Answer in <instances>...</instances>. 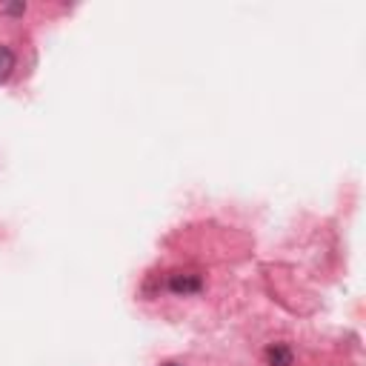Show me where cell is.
I'll return each instance as SVG.
<instances>
[{"label":"cell","instance_id":"1","mask_svg":"<svg viewBox=\"0 0 366 366\" xmlns=\"http://www.w3.org/2000/svg\"><path fill=\"white\" fill-rule=\"evenodd\" d=\"M201 278L198 275H172L169 278V289L177 295H187V292H201Z\"/></svg>","mask_w":366,"mask_h":366},{"label":"cell","instance_id":"2","mask_svg":"<svg viewBox=\"0 0 366 366\" xmlns=\"http://www.w3.org/2000/svg\"><path fill=\"white\" fill-rule=\"evenodd\" d=\"M266 363L269 366H292L295 363V355H292V349L286 343H272L266 349Z\"/></svg>","mask_w":366,"mask_h":366},{"label":"cell","instance_id":"3","mask_svg":"<svg viewBox=\"0 0 366 366\" xmlns=\"http://www.w3.org/2000/svg\"><path fill=\"white\" fill-rule=\"evenodd\" d=\"M12 72H15V52L9 46H0V83L9 80Z\"/></svg>","mask_w":366,"mask_h":366},{"label":"cell","instance_id":"4","mask_svg":"<svg viewBox=\"0 0 366 366\" xmlns=\"http://www.w3.org/2000/svg\"><path fill=\"white\" fill-rule=\"evenodd\" d=\"M163 366H177V363H163Z\"/></svg>","mask_w":366,"mask_h":366}]
</instances>
